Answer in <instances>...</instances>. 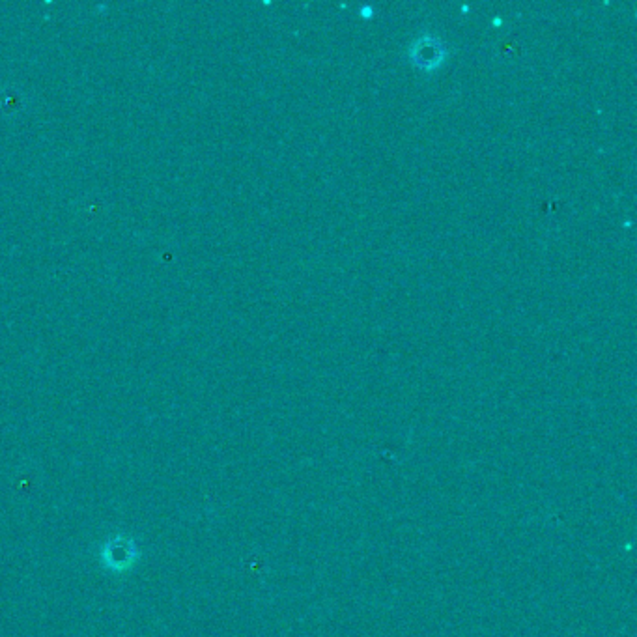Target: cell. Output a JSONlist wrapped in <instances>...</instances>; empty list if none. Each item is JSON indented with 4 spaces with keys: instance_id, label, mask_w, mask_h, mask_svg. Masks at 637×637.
I'll return each instance as SVG.
<instances>
[{
    "instance_id": "obj_1",
    "label": "cell",
    "mask_w": 637,
    "mask_h": 637,
    "mask_svg": "<svg viewBox=\"0 0 637 637\" xmlns=\"http://www.w3.org/2000/svg\"><path fill=\"white\" fill-rule=\"evenodd\" d=\"M141 559V546L126 533H116L101 544L100 561L105 570L113 574H126Z\"/></svg>"
}]
</instances>
